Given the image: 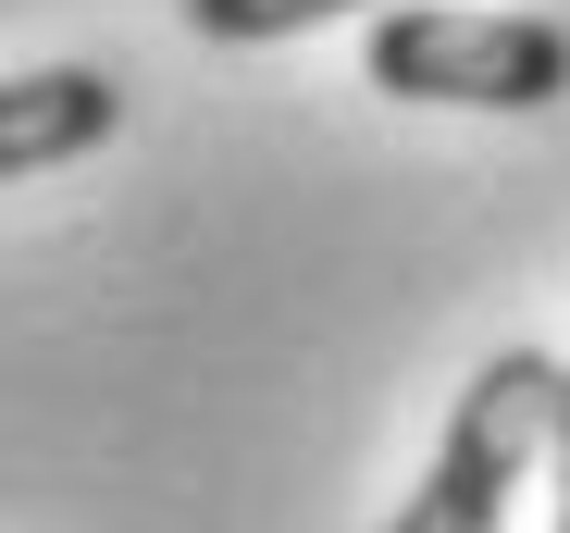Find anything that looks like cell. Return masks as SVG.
Listing matches in <instances>:
<instances>
[{
  "instance_id": "cell-1",
  "label": "cell",
  "mask_w": 570,
  "mask_h": 533,
  "mask_svg": "<svg viewBox=\"0 0 570 533\" xmlns=\"http://www.w3.org/2000/svg\"><path fill=\"white\" fill-rule=\"evenodd\" d=\"M372 87L385 100H446V112H546V100H570V26L410 0V13L372 26Z\"/></svg>"
},
{
  "instance_id": "cell-4",
  "label": "cell",
  "mask_w": 570,
  "mask_h": 533,
  "mask_svg": "<svg viewBox=\"0 0 570 533\" xmlns=\"http://www.w3.org/2000/svg\"><path fill=\"white\" fill-rule=\"evenodd\" d=\"M335 13H372V0H186V26L224 38V50H261V38H311Z\"/></svg>"
},
{
  "instance_id": "cell-5",
  "label": "cell",
  "mask_w": 570,
  "mask_h": 533,
  "mask_svg": "<svg viewBox=\"0 0 570 533\" xmlns=\"http://www.w3.org/2000/svg\"><path fill=\"white\" fill-rule=\"evenodd\" d=\"M546 460H558V533H570V385H558V434H546Z\"/></svg>"
},
{
  "instance_id": "cell-2",
  "label": "cell",
  "mask_w": 570,
  "mask_h": 533,
  "mask_svg": "<svg viewBox=\"0 0 570 533\" xmlns=\"http://www.w3.org/2000/svg\"><path fill=\"white\" fill-rule=\"evenodd\" d=\"M558 385L570 373L546 361V347H497V361L459 385L446 447H434V472L410 484V509L385 533H497L509 496H521V472L546 460V434H558Z\"/></svg>"
},
{
  "instance_id": "cell-3",
  "label": "cell",
  "mask_w": 570,
  "mask_h": 533,
  "mask_svg": "<svg viewBox=\"0 0 570 533\" xmlns=\"http://www.w3.org/2000/svg\"><path fill=\"white\" fill-rule=\"evenodd\" d=\"M125 125V87L100 62H38V75H0V187L13 174H50V161H87Z\"/></svg>"
}]
</instances>
